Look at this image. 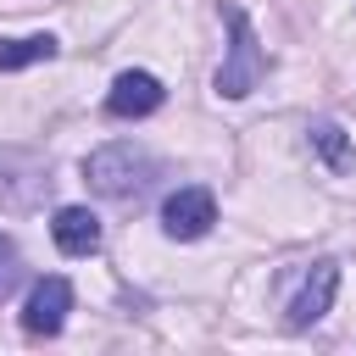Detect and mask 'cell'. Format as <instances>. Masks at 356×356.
<instances>
[{"label": "cell", "instance_id": "cell-1", "mask_svg": "<svg viewBox=\"0 0 356 356\" xmlns=\"http://www.w3.org/2000/svg\"><path fill=\"white\" fill-rule=\"evenodd\" d=\"M150 178H156V156L134 139H111V145H95L83 156V184L106 200H134Z\"/></svg>", "mask_w": 356, "mask_h": 356}, {"label": "cell", "instance_id": "cell-2", "mask_svg": "<svg viewBox=\"0 0 356 356\" xmlns=\"http://www.w3.org/2000/svg\"><path fill=\"white\" fill-rule=\"evenodd\" d=\"M222 28H228V56H222L211 89H217L222 100H245V95L267 78V50H261V39H256L245 6H222Z\"/></svg>", "mask_w": 356, "mask_h": 356}, {"label": "cell", "instance_id": "cell-3", "mask_svg": "<svg viewBox=\"0 0 356 356\" xmlns=\"http://www.w3.org/2000/svg\"><path fill=\"white\" fill-rule=\"evenodd\" d=\"M211 222H217V195L200 189V184H184V189H172L161 200V234L167 239H184V245L189 239H206Z\"/></svg>", "mask_w": 356, "mask_h": 356}, {"label": "cell", "instance_id": "cell-4", "mask_svg": "<svg viewBox=\"0 0 356 356\" xmlns=\"http://www.w3.org/2000/svg\"><path fill=\"white\" fill-rule=\"evenodd\" d=\"M161 100H167L161 78H156V72H145V67H128V72H117V78H111V89H106V117L139 122V117L161 111Z\"/></svg>", "mask_w": 356, "mask_h": 356}, {"label": "cell", "instance_id": "cell-5", "mask_svg": "<svg viewBox=\"0 0 356 356\" xmlns=\"http://www.w3.org/2000/svg\"><path fill=\"white\" fill-rule=\"evenodd\" d=\"M334 295H339V261H312V273L300 278V289H295V300H289V328L300 334V328H312V323H323L328 317V306H334Z\"/></svg>", "mask_w": 356, "mask_h": 356}, {"label": "cell", "instance_id": "cell-6", "mask_svg": "<svg viewBox=\"0 0 356 356\" xmlns=\"http://www.w3.org/2000/svg\"><path fill=\"white\" fill-rule=\"evenodd\" d=\"M67 312H72V284L67 278H39L22 300V328L39 334V339H56L67 328Z\"/></svg>", "mask_w": 356, "mask_h": 356}, {"label": "cell", "instance_id": "cell-7", "mask_svg": "<svg viewBox=\"0 0 356 356\" xmlns=\"http://www.w3.org/2000/svg\"><path fill=\"white\" fill-rule=\"evenodd\" d=\"M50 239L61 256H95L100 250V217L89 206H61L50 217Z\"/></svg>", "mask_w": 356, "mask_h": 356}, {"label": "cell", "instance_id": "cell-8", "mask_svg": "<svg viewBox=\"0 0 356 356\" xmlns=\"http://www.w3.org/2000/svg\"><path fill=\"white\" fill-rule=\"evenodd\" d=\"M306 145L323 156V167H328V172H350V167H356V145L345 139V128H339L334 117H317V122L306 128Z\"/></svg>", "mask_w": 356, "mask_h": 356}, {"label": "cell", "instance_id": "cell-9", "mask_svg": "<svg viewBox=\"0 0 356 356\" xmlns=\"http://www.w3.org/2000/svg\"><path fill=\"white\" fill-rule=\"evenodd\" d=\"M56 33H22V39H0V72H22L39 61H56Z\"/></svg>", "mask_w": 356, "mask_h": 356}, {"label": "cell", "instance_id": "cell-10", "mask_svg": "<svg viewBox=\"0 0 356 356\" xmlns=\"http://www.w3.org/2000/svg\"><path fill=\"white\" fill-rule=\"evenodd\" d=\"M17 273H22V261H17V245H11V234H0V300L11 295Z\"/></svg>", "mask_w": 356, "mask_h": 356}]
</instances>
